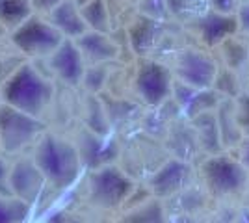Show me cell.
Instances as JSON below:
<instances>
[{
    "label": "cell",
    "mask_w": 249,
    "mask_h": 223,
    "mask_svg": "<svg viewBox=\"0 0 249 223\" xmlns=\"http://www.w3.org/2000/svg\"><path fill=\"white\" fill-rule=\"evenodd\" d=\"M0 101L34 117H45L54 101V84L26 60L0 84Z\"/></svg>",
    "instance_id": "1"
},
{
    "label": "cell",
    "mask_w": 249,
    "mask_h": 223,
    "mask_svg": "<svg viewBox=\"0 0 249 223\" xmlns=\"http://www.w3.org/2000/svg\"><path fill=\"white\" fill-rule=\"evenodd\" d=\"M32 158L39 166L47 184L56 190L73 186L82 170V160L73 141L47 130L34 143Z\"/></svg>",
    "instance_id": "2"
},
{
    "label": "cell",
    "mask_w": 249,
    "mask_h": 223,
    "mask_svg": "<svg viewBox=\"0 0 249 223\" xmlns=\"http://www.w3.org/2000/svg\"><path fill=\"white\" fill-rule=\"evenodd\" d=\"M41 117L24 114L17 108L0 101V141L4 154H19L26 147L34 145L45 132Z\"/></svg>",
    "instance_id": "3"
},
{
    "label": "cell",
    "mask_w": 249,
    "mask_h": 223,
    "mask_svg": "<svg viewBox=\"0 0 249 223\" xmlns=\"http://www.w3.org/2000/svg\"><path fill=\"white\" fill-rule=\"evenodd\" d=\"M10 39L28 60H37L54 52L63 41V35L49 19H43L39 13L34 11L26 21L11 30Z\"/></svg>",
    "instance_id": "4"
},
{
    "label": "cell",
    "mask_w": 249,
    "mask_h": 223,
    "mask_svg": "<svg viewBox=\"0 0 249 223\" xmlns=\"http://www.w3.org/2000/svg\"><path fill=\"white\" fill-rule=\"evenodd\" d=\"M132 191H134V182L119 168L106 164L97 170H91L88 199L97 208L104 210L119 208Z\"/></svg>",
    "instance_id": "5"
},
{
    "label": "cell",
    "mask_w": 249,
    "mask_h": 223,
    "mask_svg": "<svg viewBox=\"0 0 249 223\" xmlns=\"http://www.w3.org/2000/svg\"><path fill=\"white\" fill-rule=\"evenodd\" d=\"M207 186L214 195H234L246 188L248 170L240 160L216 154L203 164Z\"/></svg>",
    "instance_id": "6"
},
{
    "label": "cell",
    "mask_w": 249,
    "mask_h": 223,
    "mask_svg": "<svg viewBox=\"0 0 249 223\" xmlns=\"http://www.w3.org/2000/svg\"><path fill=\"white\" fill-rule=\"evenodd\" d=\"M45 175L32 156H19L10 164V188L15 197L36 205L45 190Z\"/></svg>",
    "instance_id": "7"
},
{
    "label": "cell",
    "mask_w": 249,
    "mask_h": 223,
    "mask_svg": "<svg viewBox=\"0 0 249 223\" xmlns=\"http://www.w3.org/2000/svg\"><path fill=\"white\" fill-rule=\"evenodd\" d=\"M136 91L151 106H158L171 97L173 76L158 62H143L136 74Z\"/></svg>",
    "instance_id": "8"
},
{
    "label": "cell",
    "mask_w": 249,
    "mask_h": 223,
    "mask_svg": "<svg viewBox=\"0 0 249 223\" xmlns=\"http://www.w3.org/2000/svg\"><path fill=\"white\" fill-rule=\"evenodd\" d=\"M49 67L58 80L67 86L82 84V76L86 71V62L82 52L78 51L74 39L63 37V41L56 47V51L47 56Z\"/></svg>",
    "instance_id": "9"
},
{
    "label": "cell",
    "mask_w": 249,
    "mask_h": 223,
    "mask_svg": "<svg viewBox=\"0 0 249 223\" xmlns=\"http://www.w3.org/2000/svg\"><path fill=\"white\" fill-rule=\"evenodd\" d=\"M177 74L178 80L194 87L208 89L212 87L218 76V67L214 60L197 51H184L177 60Z\"/></svg>",
    "instance_id": "10"
},
{
    "label": "cell",
    "mask_w": 249,
    "mask_h": 223,
    "mask_svg": "<svg viewBox=\"0 0 249 223\" xmlns=\"http://www.w3.org/2000/svg\"><path fill=\"white\" fill-rule=\"evenodd\" d=\"M74 145L78 149L82 168L86 166L89 170H97L101 166L110 164L119 153L114 138H110L108 134H97L89 128L84 130L78 138V143H74Z\"/></svg>",
    "instance_id": "11"
},
{
    "label": "cell",
    "mask_w": 249,
    "mask_h": 223,
    "mask_svg": "<svg viewBox=\"0 0 249 223\" xmlns=\"http://www.w3.org/2000/svg\"><path fill=\"white\" fill-rule=\"evenodd\" d=\"M76 47L82 52V58L86 65L95 64H106L117 58L119 49L115 41L108 35V32H95V30H88L82 35H78L76 39Z\"/></svg>",
    "instance_id": "12"
},
{
    "label": "cell",
    "mask_w": 249,
    "mask_h": 223,
    "mask_svg": "<svg viewBox=\"0 0 249 223\" xmlns=\"http://www.w3.org/2000/svg\"><path fill=\"white\" fill-rule=\"evenodd\" d=\"M192 177V170L182 160H169L164 168L156 171L149 182L151 190L156 195H171L175 191L182 190Z\"/></svg>",
    "instance_id": "13"
},
{
    "label": "cell",
    "mask_w": 249,
    "mask_h": 223,
    "mask_svg": "<svg viewBox=\"0 0 249 223\" xmlns=\"http://www.w3.org/2000/svg\"><path fill=\"white\" fill-rule=\"evenodd\" d=\"M47 19L62 32L63 37H69V39H76L78 35L88 32V24L82 19L80 6L74 0H62V2H58L47 13Z\"/></svg>",
    "instance_id": "14"
},
{
    "label": "cell",
    "mask_w": 249,
    "mask_h": 223,
    "mask_svg": "<svg viewBox=\"0 0 249 223\" xmlns=\"http://www.w3.org/2000/svg\"><path fill=\"white\" fill-rule=\"evenodd\" d=\"M171 95H175L178 106L182 108V112H186L188 117H196L201 112H207L218 104L216 93L208 89H201V87H194L184 82H173V91Z\"/></svg>",
    "instance_id": "15"
},
{
    "label": "cell",
    "mask_w": 249,
    "mask_h": 223,
    "mask_svg": "<svg viewBox=\"0 0 249 223\" xmlns=\"http://www.w3.org/2000/svg\"><path fill=\"white\" fill-rule=\"evenodd\" d=\"M199 28L203 34V39L208 45H219L227 39L229 35L236 34L238 30V21L236 15H229V13H221V11H212L208 13L205 19H201Z\"/></svg>",
    "instance_id": "16"
},
{
    "label": "cell",
    "mask_w": 249,
    "mask_h": 223,
    "mask_svg": "<svg viewBox=\"0 0 249 223\" xmlns=\"http://www.w3.org/2000/svg\"><path fill=\"white\" fill-rule=\"evenodd\" d=\"M34 13L30 0H0V24L10 34Z\"/></svg>",
    "instance_id": "17"
},
{
    "label": "cell",
    "mask_w": 249,
    "mask_h": 223,
    "mask_svg": "<svg viewBox=\"0 0 249 223\" xmlns=\"http://www.w3.org/2000/svg\"><path fill=\"white\" fill-rule=\"evenodd\" d=\"M84 22L88 24V30L95 32H110V11L106 0H89L80 6Z\"/></svg>",
    "instance_id": "18"
},
{
    "label": "cell",
    "mask_w": 249,
    "mask_h": 223,
    "mask_svg": "<svg viewBox=\"0 0 249 223\" xmlns=\"http://www.w3.org/2000/svg\"><path fill=\"white\" fill-rule=\"evenodd\" d=\"M32 212V205L15 195H0V223L26 222Z\"/></svg>",
    "instance_id": "19"
},
{
    "label": "cell",
    "mask_w": 249,
    "mask_h": 223,
    "mask_svg": "<svg viewBox=\"0 0 249 223\" xmlns=\"http://www.w3.org/2000/svg\"><path fill=\"white\" fill-rule=\"evenodd\" d=\"M232 104H234V119L240 132L249 136V91L240 95Z\"/></svg>",
    "instance_id": "20"
},
{
    "label": "cell",
    "mask_w": 249,
    "mask_h": 223,
    "mask_svg": "<svg viewBox=\"0 0 249 223\" xmlns=\"http://www.w3.org/2000/svg\"><path fill=\"white\" fill-rule=\"evenodd\" d=\"M0 195H13L10 188V164L4 153H0Z\"/></svg>",
    "instance_id": "21"
},
{
    "label": "cell",
    "mask_w": 249,
    "mask_h": 223,
    "mask_svg": "<svg viewBox=\"0 0 249 223\" xmlns=\"http://www.w3.org/2000/svg\"><path fill=\"white\" fill-rule=\"evenodd\" d=\"M236 21H238V30H242L244 34H248L249 35V2L238 6Z\"/></svg>",
    "instance_id": "22"
},
{
    "label": "cell",
    "mask_w": 249,
    "mask_h": 223,
    "mask_svg": "<svg viewBox=\"0 0 249 223\" xmlns=\"http://www.w3.org/2000/svg\"><path fill=\"white\" fill-rule=\"evenodd\" d=\"M216 11H221V13H231L238 8L240 0H212Z\"/></svg>",
    "instance_id": "23"
},
{
    "label": "cell",
    "mask_w": 249,
    "mask_h": 223,
    "mask_svg": "<svg viewBox=\"0 0 249 223\" xmlns=\"http://www.w3.org/2000/svg\"><path fill=\"white\" fill-rule=\"evenodd\" d=\"M58 2H62V0H30L34 11H39V13H43V11L49 13Z\"/></svg>",
    "instance_id": "24"
},
{
    "label": "cell",
    "mask_w": 249,
    "mask_h": 223,
    "mask_svg": "<svg viewBox=\"0 0 249 223\" xmlns=\"http://www.w3.org/2000/svg\"><path fill=\"white\" fill-rule=\"evenodd\" d=\"M238 160L244 164V168L249 171V136L240 139V156Z\"/></svg>",
    "instance_id": "25"
},
{
    "label": "cell",
    "mask_w": 249,
    "mask_h": 223,
    "mask_svg": "<svg viewBox=\"0 0 249 223\" xmlns=\"http://www.w3.org/2000/svg\"><path fill=\"white\" fill-rule=\"evenodd\" d=\"M0 153H2V141H0Z\"/></svg>",
    "instance_id": "26"
}]
</instances>
